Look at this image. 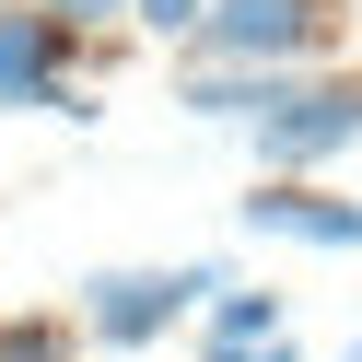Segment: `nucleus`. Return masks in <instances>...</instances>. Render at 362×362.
Segmentation results:
<instances>
[{"label": "nucleus", "mask_w": 362, "mask_h": 362, "mask_svg": "<svg viewBox=\"0 0 362 362\" xmlns=\"http://www.w3.org/2000/svg\"><path fill=\"white\" fill-rule=\"evenodd\" d=\"M339 0H199L187 59H245V71H304L339 47Z\"/></svg>", "instance_id": "1"}, {"label": "nucleus", "mask_w": 362, "mask_h": 362, "mask_svg": "<svg viewBox=\"0 0 362 362\" xmlns=\"http://www.w3.org/2000/svg\"><path fill=\"white\" fill-rule=\"evenodd\" d=\"M0 105L94 117V94H71V24H59L47 0H0Z\"/></svg>", "instance_id": "4"}, {"label": "nucleus", "mask_w": 362, "mask_h": 362, "mask_svg": "<svg viewBox=\"0 0 362 362\" xmlns=\"http://www.w3.org/2000/svg\"><path fill=\"white\" fill-rule=\"evenodd\" d=\"M129 24H152V35H187V24H199V0H129Z\"/></svg>", "instance_id": "8"}, {"label": "nucleus", "mask_w": 362, "mask_h": 362, "mask_svg": "<svg viewBox=\"0 0 362 362\" xmlns=\"http://www.w3.org/2000/svg\"><path fill=\"white\" fill-rule=\"evenodd\" d=\"M222 257H175V269H94L82 281V339L94 351H152L164 327H187L199 304H211Z\"/></svg>", "instance_id": "2"}, {"label": "nucleus", "mask_w": 362, "mask_h": 362, "mask_svg": "<svg viewBox=\"0 0 362 362\" xmlns=\"http://www.w3.org/2000/svg\"><path fill=\"white\" fill-rule=\"evenodd\" d=\"M82 315H0V362H71Z\"/></svg>", "instance_id": "7"}, {"label": "nucleus", "mask_w": 362, "mask_h": 362, "mask_svg": "<svg viewBox=\"0 0 362 362\" xmlns=\"http://www.w3.org/2000/svg\"><path fill=\"white\" fill-rule=\"evenodd\" d=\"M47 12H59L71 35H94V24H129V0H47Z\"/></svg>", "instance_id": "9"}, {"label": "nucleus", "mask_w": 362, "mask_h": 362, "mask_svg": "<svg viewBox=\"0 0 362 362\" xmlns=\"http://www.w3.org/2000/svg\"><path fill=\"white\" fill-rule=\"evenodd\" d=\"M257 164L269 175H304V164H327V152H351L362 141V71H339V82H304V71H281V94L257 105Z\"/></svg>", "instance_id": "3"}, {"label": "nucleus", "mask_w": 362, "mask_h": 362, "mask_svg": "<svg viewBox=\"0 0 362 362\" xmlns=\"http://www.w3.org/2000/svg\"><path fill=\"white\" fill-rule=\"evenodd\" d=\"M245 234H281V245L362 257V199H327V187H292V175H257V187H245Z\"/></svg>", "instance_id": "5"}, {"label": "nucleus", "mask_w": 362, "mask_h": 362, "mask_svg": "<svg viewBox=\"0 0 362 362\" xmlns=\"http://www.w3.org/2000/svg\"><path fill=\"white\" fill-rule=\"evenodd\" d=\"M339 362H362V339H351V351H339Z\"/></svg>", "instance_id": "10"}, {"label": "nucleus", "mask_w": 362, "mask_h": 362, "mask_svg": "<svg viewBox=\"0 0 362 362\" xmlns=\"http://www.w3.org/2000/svg\"><path fill=\"white\" fill-rule=\"evenodd\" d=\"M269 94H281V71H245V59H187V71H175V105H187V117H211V129L257 117Z\"/></svg>", "instance_id": "6"}]
</instances>
